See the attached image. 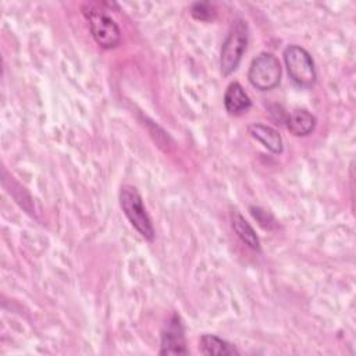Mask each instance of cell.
Wrapping results in <instances>:
<instances>
[{"label":"cell","mask_w":356,"mask_h":356,"mask_svg":"<svg viewBox=\"0 0 356 356\" xmlns=\"http://www.w3.org/2000/svg\"><path fill=\"white\" fill-rule=\"evenodd\" d=\"M191 14L195 19H199V21H211L214 18V7L210 4V3H204V1H199V3H193L192 7H191Z\"/></svg>","instance_id":"cell-12"},{"label":"cell","mask_w":356,"mask_h":356,"mask_svg":"<svg viewBox=\"0 0 356 356\" xmlns=\"http://www.w3.org/2000/svg\"><path fill=\"white\" fill-rule=\"evenodd\" d=\"M248 131L250 136H253L256 140H259L267 150H270L274 154H280L284 150V142L280 135V132L264 124H250L248 127Z\"/></svg>","instance_id":"cell-8"},{"label":"cell","mask_w":356,"mask_h":356,"mask_svg":"<svg viewBox=\"0 0 356 356\" xmlns=\"http://www.w3.org/2000/svg\"><path fill=\"white\" fill-rule=\"evenodd\" d=\"M284 61L291 79L299 86L309 88L316 82L314 61L309 51L298 44H291L284 50Z\"/></svg>","instance_id":"cell-4"},{"label":"cell","mask_w":356,"mask_h":356,"mask_svg":"<svg viewBox=\"0 0 356 356\" xmlns=\"http://www.w3.org/2000/svg\"><path fill=\"white\" fill-rule=\"evenodd\" d=\"M282 75L280 60L273 54L263 51L256 56L249 67L248 79L259 90H271L278 86Z\"/></svg>","instance_id":"cell-3"},{"label":"cell","mask_w":356,"mask_h":356,"mask_svg":"<svg viewBox=\"0 0 356 356\" xmlns=\"http://www.w3.org/2000/svg\"><path fill=\"white\" fill-rule=\"evenodd\" d=\"M199 348L203 355H218V356L239 355V350L232 343L213 334L202 335Z\"/></svg>","instance_id":"cell-11"},{"label":"cell","mask_w":356,"mask_h":356,"mask_svg":"<svg viewBox=\"0 0 356 356\" xmlns=\"http://www.w3.org/2000/svg\"><path fill=\"white\" fill-rule=\"evenodd\" d=\"M95 42L103 49H114L121 42V29L117 22L103 11L85 13Z\"/></svg>","instance_id":"cell-5"},{"label":"cell","mask_w":356,"mask_h":356,"mask_svg":"<svg viewBox=\"0 0 356 356\" xmlns=\"http://www.w3.org/2000/svg\"><path fill=\"white\" fill-rule=\"evenodd\" d=\"M250 213L252 216L259 221V224L264 228H271V225H275V220L273 218V216H270L267 211H264L260 207H250Z\"/></svg>","instance_id":"cell-13"},{"label":"cell","mask_w":356,"mask_h":356,"mask_svg":"<svg viewBox=\"0 0 356 356\" xmlns=\"http://www.w3.org/2000/svg\"><path fill=\"white\" fill-rule=\"evenodd\" d=\"M161 355H185L188 353L186 341H185V330L178 314H172L165 323L161 331Z\"/></svg>","instance_id":"cell-6"},{"label":"cell","mask_w":356,"mask_h":356,"mask_svg":"<svg viewBox=\"0 0 356 356\" xmlns=\"http://www.w3.org/2000/svg\"><path fill=\"white\" fill-rule=\"evenodd\" d=\"M317 120L306 108H295L286 120L288 129L296 136H306L316 128Z\"/></svg>","instance_id":"cell-9"},{"label":"cell","mask_w":356,"mask_h":356,"mask_svg":"<svg viewBox=\"0 0 356 356\" xmlns=\"http://www.w3.org/2000/svg\"><path fill=\"white\" fill-rule=\"evenodd\" d=\"M248 44V25L242 19H236L225 36L220 53V68L224 76L232 74L246 50Z\"/></svg>","instance_id":"cell-2"},{"label":"cell","mask_w":356,"mask_h":356,"mask_svg":"<svg viewBox=\"0 0 356 356\" xmlns=\"http://www.w3.org/2000/svg\"><path fill=\"white\" fill-rule=\"evenodd\" d=\"M121 209L131 222V225L138 231V234L146 241H153L154 228L152 220L145 209L143 200L138 189L132 185H124L120 192Z\"/></svg>","instance_id":"cell-1"},{"label":"cell","mask_w":356,"mask_h":356,"mask_svg":"<svg viewBox=\"0 0 356 356\" xmlns=\"http://www.w3.org/2000/svg\"><path fill=\"white\" fill-rule=\"evenodd\" d=\"M224 107L231 115H241L252 107V100L239 82H231L224 93Z\"/></svg>","instance_id":"cell-7"},{"label":"cell","mask_w":356,"mask_h":356,"mask_svg":"<svg viewBox=\"0 0 356 356\" xmlns=\"http://www.w3.org/2000/svg\"><path fill=\"white\" fill-rule=\"evenodd\" d=\"M231 224L232 228L235 231V234L238 235V238L250 249L253 250H260V239L256 235L253 227L245 220V217L238 211V210H232L231 213Z\"/></svg>","instance_id":"cell-10"}]
</instances>
